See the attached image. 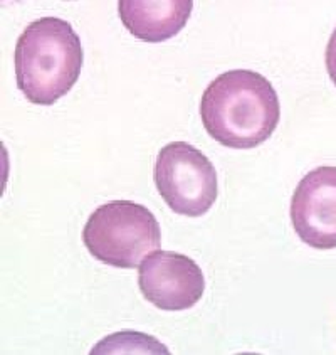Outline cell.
<instances>
[{"mask_svg": "<svg viewBox=\"0 0 336 355\" xmlns=\"http://www.w3.org/2000/svg\"><path fill=\"white\" fill-rule=\"evenodd\" d=\"M200 118L205 132L224 147L256 148L278 128V93L256 71H227L211 81L202 94Z\"/></svg>", "mask_w": 336, "mask_h": 355, "instance_id": "cell-1", "label": "cell"}, {"mask_svg": "<svg viewBox=\"0 0 336 355\" xmlns=\"http://www.w3.org/2000/svg\"><path fill=\"white\" fill-rule=\"evenodd\" d=\"M15 80L27 101L51 106L73 89L81 74V39L67 21L41 17L24 29L15 44Z\"/></svg>", "mask_w": 336, "mask_h": 355, "instance_id": "cell-2", "label": "cell"}, {"mask_svg": "<svg viewBox=\"0 0 336 355\" xmlns=\"http://www.w3.org/2000/svg\"><path fill=\"white\" fill-rule=\"evenodd\" d=\"M82 243L98 261L130 270L161 246L160 224L141 204L112 200L89 216Z\"/></svg>", "mask_w": 336, "mask_h": 355, "instance_id": "cell-3", "label": "cell"}, {"mask_svg": "<svg viewBox=\"0 0 336 355\" xmlns=\"http://www.w3.org/2000/svg\"><path fill=\"white\" fill-rule=\"evenodd\" d=\"M153 179L167 206L187 218L211 211L219 194L215 167L187 141H172L158 152Z\"/></svg>", "mask_w": 336, "mask_h": 355, "instance_id": "cell-4", "label": "cell"}, {"mask_svg": "<svg viewBox=\"0 0 336 355\" xmlns=\"http://www.w3.org/2000/svg\"><path fill=\"white\" fill-rule=\"evenodd\" d=\"M141 295L163 311L192 309L202 300L205 278L200 266L175 251L150 252L138 273Z\"/></svg>", "mask_w": 336, "mask_h": 355, "instance_id": "cell-5", "label": "cell"}, {"mask_svg": "<svg viewBox=\"0 0 336 355\" xmlns=\"http://www.w3.org/2000/svg\"><path fill=\"white\" fill-rule=\"evenodd\" d=\"M291 223L315 250L336 248V167L321 165L299 180L291 199Z\"/></svg>", "mask_w": 336, "mask_h": 355, "instance_id": "cell-6", "label": "cell"}, {"mask_svg": "<svg viewBox=\"0 0 336 355\" xmlns=\"http://www.w3.org/2000/svg\"><path fill=\"white\" fill-rule=\"evenodd\" d=\"M193 10L192 0H120L118 12L130 34L143 42H163L177 35Z\"/></svg>", "mask_w": 336, "mask_h": 355, "instance_id": "cell-7", "label": "cell"}, {"mask_svg": "<svg viewBox=\"0 0 336 355\" xmlns=\"http://www.w3.org/2000/svg\"><path fill=\"white\" fill-rule=\"evenodd\" d=\"M128 334H114L112 337H106L101 344L94 347L91 352L100 354V352H163L168 354L167 347L158 344L155 337H148L145 335L138 342H128Z\"/></svg>", "mask_w": 336, "mask_h": 355, "instance_id": "cell-8", "label": "cell"}, {"mask_svg": "<svg viewBox=\"0 0 336 355\" xmlns=\"http://www.w3.org/2000/svg\"><path fill=\"white\" fill-rule=\"evenodd\" d=\"M326 71L330 74V80L336 86V29L331 34L326 46Z\"/></svg>", "mask_w": 336, "mask_h": 355, "instance_id": "cell-9", "label": "cell"}]
</instances>
